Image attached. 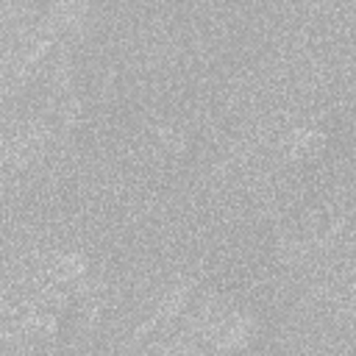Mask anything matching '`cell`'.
Returning a JSON list of instances; mask_svg holds the SVG:
<instances>
[{
	"mask_svg": "<svg viewBox=\"0 0 356 356\" xmlns=\"http://www.w3.org/2000/svg\"><path fill=\"white\" fill-rule=\"evenodd\" d=\"M156 139H159V145H161L167 153H181V150H186V145H189V134H186L181 125H175V122L159 128Z\"/></svg>",
	"mask_w": 356,
	"mask_h": 356,
	"instance_id": "1",
	"label": "cell"
}]
</instances>
